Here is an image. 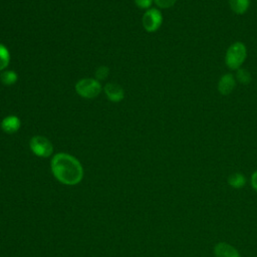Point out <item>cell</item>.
<instances>
[{
    "label": "cell",
    "mask_w": 257,
    "mask_h": 257,
    "mask_svg": "<svg viewBox=\"0 0 257 257\" xmlns=\"http://www.w3.org/2000/svg\"><path fill=\"white\" fill-rule=\"evenodd\" d=\"M51 171L60 183L69 186L78 184L83 177V169L78 160L65 153L56 154L52 158Z\"/></svg>",
    "instance_id": "cell-1"
},
{
    "label": "cell",
    "mask_w": 257,
    "mask_h": 257,
    "mask_svg": "<svg viewBox=\"0 0 257 257\" xmlns=\"http://www.w3.org/2000/svg\"><path fill=\"white\" fill-rule=\"evenodd\" d=\"M247 56V49L243 42H234L229 46L225 55L226 65L232 69L237 70L244 63Z\"/></svg>",
    "instance_id": "cell-2"
},
{
    "label": "cell",
    "mask_w": 257,
    "mask_h": 257,
    "mask_svg": "<svg viewBox=\"0 0 257 257\" xmlns=\"http://www.w3.org/2000/svg\"><path fill=\"white\" fill-rule=\"evenodd\" d=\"M75 90L82 97L93 98L99 94L101 86L96 79L83 78L75 84Z\"/></svg>",
    "instance_id": "cell-3"
},
{
    "label": "cell",
    "mask_w": 257,
    "mask_h": 257,
    "mask_svg": "<svg viewBox=\"0 0 257 257\" xmlns=\"http://www.w3.org/2000/svg\"><path fill=\"white\" fill-rule=\"evenodd\" d=\"M30 149L33 152L34 155L41 157V158H47L51 156L53 152L52 144L48 141V139L42 137V136H35L30 140L29 143Z\"/></svg>",
    "instance_id": "cell-4"
},
{
    "label": "cell",
    "mask_w": 257,
    "mask_h": 257,
    "mask_svg": "<svg viewBox=\"0 0 257 257\" xmlns=\"http://www.w3.org/2000/svg\"><path fill=\"white\" fill-rule=\"evenodd\" d=\"M143 26L148 32H155L157 31L163 22V15L160 10L156 8L149 9L143 15Z\"/></svg>",
    "instance_id": "cell-5"
},
{
    "label": "cell",
    "mask_w": 257,
    "mask_h": 257,
    "mask_svg": "<svg viewBox=\"0 0 257 257\" xmlns=\"http://www.w3.org/2000/svg\"><path fill=\"white\" fill-rule=\"evenodd\" d=\"M236 86V80L231 73L223 74L218 82V90L222 95L230 94Z\"/></svg>",
    "instance_id": "cell-6"
},
{
    "label": "cell",
    "mask_w": 257,
    "mask_h": 257,
    "mask_svg": "<svg viewBox=\"0 0 257 257\" xmlns=\"http://www.w3.org/2000/svg\"><path fill=\"white\" fill-rule=\"evenodd\" d=\"M216 257H241L238 250L226 242H219L214 247Z\"/></svg>",
    "instance_id": "cell-7"
},
{
    "label": "cell",
    "mask_w": 257,
    "mask_h": 257,
    "mask_svg": "<svg viewBox=\"0 0 257 257\" xmlns=\"http://www.w3.org/2000/svg\"><path fill=\"white\" fill-rule=\"evenodd\" d=\"M104 92L107 98L113 102L120 101L124 96V91L118 84L115 83H107L104 86Z\"/></svg>",
    "instance_id": "cell-8"
},
{
    "label": "cell",
    "mask_w": 257,
    "mask_h": 257,
    "mask_svg": "<svg viewBox=\"0 0 257 257\" xmlns=\"http://www.w3.org/2000/svg\"><path fill=\"white\" fill-rule=\"evenodd\" d=\"M1 127L7 134H14L20 127V119L15 115H8L2 120Z\"/></svg>",
    "instance_id": "cell-9"
},
{
    "label": "cell",
    "mask_w": 257,
    "mask_h": 257,
    "mask_svg": "<svg viewBox=\"0 0 257 257\" xmlns=\"http://www.w3.org/2000/svg\"><path fill=\"white\" fill-rule=\"evenodd\" d=\"M231 10L236 14H244L250 5V0H229Z\"/></svg>",
    "instance_id": "cell-10"
},
{
    "label": "cell",
    "mask_w": 257,
    "mask_h": 257,
    "mask_svg": "<svg viewBox=\"0 0 257 257\" xmlns=\"http://www.w3.org/2000/svg\"><path fill=\"white\" fill-rule=\"evenodd\" d=\"M228 183L234 189H241L246 185V178L241 173H234L228 177Z\"/></svg>",
    "instance_id": "cell-11"
},
{
    "label": "cell",
    "mask_w": 257,
    "mask_h": 257,
    "mask_svg": "<svg viewBox=\"0 0 257 257\" xmlns=\"http://www.w3.org/2000/svg\"><path fill=\"white\" fill-rule=\"evenodd\" d=\"M0 80L5 85H12L17 81V74L12 70H6L0 74Z\"/></svg>",
    "instance_id": "cell-12"
},
{
    "label": "cell",
    "mask_w": 257,
    "mask_h": 257,
    "mask_svg": "<svg viewBox=\"0 0 257 257\" xmlns=\"http://www.w3.org/2000/svg\"><path fill=\"white\" fill-rule=\"evenodd\" d=\"M10 61V54L8 49L0 43V71L6 68Z\"/></svg>",
    "instance_id": "cell-13"
},
{
    "label": "cell",
    "mask_w": 257,
    "mask_h": 257,
    "mask_svg": "<svg viewBox=\"0 0 257 257\" xmlns=\"http://www.w3.org/2000/svg\"><path fill=\"white\" fill-rule=\"evenodd\" d=\"M236 79L242 84H248L251 81V74L247 69L239 68L237 69Z\"/></svg>",
    "instance_id": "cell-14"
},
{
    "label": "cell",
    "mask_w": 257,
    "mask_h": 257,
    "mask_svg": "<svg viewBox=\"0 0 257 257\" xmlns=\"http://www.w3.org/2000/svg\"><path fill=\"white\" fill-rule=\"evenodd\" d=\"M154 2L161 8H170L177 2V0H154Z\"/></svg>",
    "instance_id": "cell-15"
},
{
    "label": "cell",
    "mask_w": 257,
    "mask_h": 257,
    "mask_svg": "<svg viewBox=\"0 0 257 257\" xmlns=\"http://www.w3.org/2000/svg\"><path fill=\"white\" fill-rule=\"evenodd\" d=\"M108 73V68L106 66H100L95 71L96 79H104Z\"/></svg>",
    "instance_id": "cell-16"
},
{
    "label": "cell",
    "mask_w": 257,
    "mask_h": 257,
    "mask_svg": "<svg viewBox=\"0 0 257 257\" xmlns=\"http://www.w3.org/2000/svg\"><path fill=\"white\" fill-rule=\"evenodd\" d=\"M136 5L142 9H148L151 7L153 0H135Z\"/></svg>",
    "instance_id": "cell-17"
},
{
    "label": "cell",
    "mask_w": 257,
    "mask_h": 257,
    "mask_svg": "<svg viewBox=\"0 0 257 257\" xmlns=\"http://www.w3.org/2000/svg\"><path fill=\"white\" fill-rule=\"evenodd\" d=\"M251 186L257 192V170L251 176Z\"/></svg>",
    "instance_id": "cell-18"
}]
</instances>
